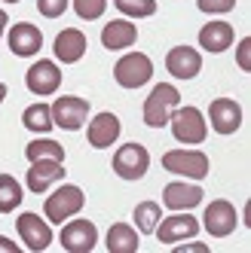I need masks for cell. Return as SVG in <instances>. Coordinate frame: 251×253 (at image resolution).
Here are the masks:
<instances>
[{"mask_svg":"<svg viewBox=\"0 0 251 253\" xmlns=\"http://www.w3.org/2000/svg\"><path fill=\"white\" fill-rule=\"evenodd\" d=\"M178 104H181V92H178L172 83L153 85V92L144 101V125L147 128H163V125H169V116Z\"/></svg>","mask_w":251,"mask_h":253,"instance_id":"6da1fadb","label":"cell"},{"mask_svg":"<svg viewBox=\"0 0 251 253\" xmlns=\"http://www.w3.org/2000/svg\"><path fill=\"white\" fill-rule=\"evenodd\" d=\"M83 205H86L83 189H80V186L64 183V186H59L56 192L46 198L43 211H46V220H49L52 226H62V223H64V220H70L74 213H80V208H83Z\"/></svg>","mask_w":251,"mask_h":253,"instance_id":"7a4b0ae2","label":"cell"},{"mask_svg":"<svg viewBox=\"0 0 251 253\" xmlns=\"http://www.w3.org/2000/svg\"><path fill=\"white\" fill-rule=\"evenodd\" d=\"M150 77H153V61L144 52H129L114 64V80L123 88H141L144 83H150Z\"/></svg>","mask_w":251,"mask_h":253,"instance_id":"3957f363","label":"cell"},{"mask_svg":"<svg viewBox=\"0 0 251 253\" xmlns=\"http://www.w3.org/2000/svg\"><path fill=\"white\" fill-rule=\"evenodd\" d=\"M169 122H172V134L181 143H187V147L190 143H202L205 134H208L205 119H202V113L196 110V107H181L178 104L172 110V116H169Z\"/></svg>","mask_w":251,"mask_h":253,"instance_id":"277c9868","label":"cell"},{"mask_svg":"<svg viewBox=\"0 0 251 253\" xmlns=\"http://www.w3.org/2000/svg\"><path fill=\"white\" fill-rule=\"evenodd\" d=\"M49 113H52V125H59L64 131H77L89 119V101L77 95H62L56 98V104H49Z\"/></svg>","mask_w":251,"mask_h":253,"instance_id":"5b68a950","label":"cell"},{"mask_svg":"<svg viewBox=\"0 0 251 253\" xmlns=\"http://www.w3.org/2000/svg\"><path fill=\"white\" fill-rule=\"evenodd\" d=\"M163 168L187 180H202L208 174V156L199 150H172L163 156Z\"/></svg>","mask_w":251,"mask_h":253,"instance_id":"8992f818","label":"cell"},{"mask_svg":"<svg viewBox=\"0 0 251 253\" xmlns=\"http://www.w3.org/2000/svg\"><path fill=\"white\" fill-rule=\"evenodd\" d=\"M150 168V156L141 143H123L114 153V174H120L123 180H141Z\"/></svg>","mask_w":251,"mask_h":253,"instance_id":"52a82bcc","label":"cell"},{"mask_svg":"<svg viewBox=\"0 0 251 253\" xmlns=\"http://www.w3.org/2000/svg\"><path fill=\"white\" fill-rule=\"evenodd\" d=\"M199 232V220H196L193 213H187V211H175L172 216H159V223H156V229H153V235L163 244H178V241H187V238H193V235Z\"/></svg>","mask_w":251,"mask_h":253,"instance_id":"ba28073f","label":"cell"},{"mask_svg":"<svg viewBox=\"0 0 251 253\" xmlns=\"http://www.w3.org/2000/svg\"><path fill=\"white\" fill-rule=\"evenodd\" d=\"M25 83H28L31 92L40 95V98H43V95H52V92H59V85H62V70H59L56 61L40 58V61H34V64L28 67Z\"/></svg>","mask_w":251,"mask_h":253,"instance_id":"9c48e42d","label":"cell"},{"mask_svg":"<svg viewBox=\"0 0 251 253\" xmlns=\"http://www.w3.org/2000/svg\"><path fill=\"white\" fill-rule=\"evenodd\" d=\"M236 208H233L230 202H224V198H218V202H211L205 208V216H202V226L205 232L211 235V238H227V235L236 229Z\"/></svg>","mask_w":251,"mask_h":253,"instance_id":"30bf717a","label":"cell"},{"mask_svg":"<svg viewBox=\"0 0 251 253\" xmlns=\"http://www.w3.org/2000/svg\"><path fill=\"white\" fill-rule=\"evenodd\" d=\"M6 40H9L12 55H19V58H31V55H37V52L43 49V34H40L37 25H31V22L12 25L9 34H6Z\"/></svg>","mask_w":251,"mask_h":253,"instance_id":"8fae6325","label":"cell"},{"mask_svg":"<svg viewBox=\"0 0 251 253\" xmlns=\"http://www.w3.org/2000/svg\"><path fill=\"white\" fill-rule=\"evenodd\" d=\"M15 229H19L25 247L34 250V253H40V250H46V247L52 244L49 220H40L37 213H22V216H19V223H15Z\"/></svg>","mask_w":251,"mask_h":253,"instance_id":"7c38bea8","label":"cell"},{"mask_svg":"<svg viewBox=\"0 0 251 253\" xmlns=\"http://www.w3.org/2000/svg\"><path fill=\"white\" fill-rule=\"evenodd\" d=\"M25 180H28V189L40 195V192H46L52 183L64 180V162H56V159H34Z\"/></svg>","mask_w":251,"mask_h":253,"instance_id":"4fadbf2b","label":"cell"},{"mask_svg":"<svg viewBox=\"0 0 251 253\" xmlns=\"http://www.w3.org/2000/svg\"><path fill=\"white\" fill-rule=\"evenodd\" d=\"M98 244V229L89 220H70L62 229V247L70 253H89Z\"/></svg>","mask_w":251,"mask_h":253,"instance_id":"5bb4252c","label":"cell"},{"mask_svg":"<svg viewBox=\"0 0 251 253\" xmlns=\"http://www.w3.org/2000/svg\"><path fill=\"white\" fill-rule=\"evenodd\" d=\"M208 119H211V128L218 134H233L242 125V107L233 98H218L208 107Z\"/></svg>","mask_w":251,"mask_h":253,"instance_id":"9a60e30c","label":"cell"},{"mask_svg":"<svg viewBox=\"0 0 251 253\" xmlns=\"http://www.w3.org/2000/svg\"><path fill=\"white\" fill-rule=\"evenodd\" d=\"M166 67L175 80H193V77H199V70H202V58H199V52L190 49V46H175L166 55Z\"/></svg>","mask_w":251,"mask_h":253,"instance_id":"2e32d148","label":"cell"},{"mask_svg":"<svg viewBox=\"0 0 251 253\" xmlns=\"http://www.w3.org/2000/svg\"><path fill=\"white\" fill-rule=\"evenodd\" d=\"M202 202V186L196 183H181V180H172L163 189V205L169 211H193Z\"/></svg>","mask_w":251,"mask_h":253,"instance_id":"e0dca14e","label":"cell"},{"mask_svg":"<svg viewBox=\"0 0 251 253\" xmlns=\"http://www.w3.org/2000/svg\"><path fill=\"white\" fill-rule=\"evenodd\" d=\"M86 137H89V147L107 150L120 137V119L114 113H95L92 122H89V128H86Z\"/></svg>","mask_w":251,"mask_h":253,"instance_id":"ac0fdd59","label":"cell"},{"mask_svg":"<svg viewBox=\"0 0 251 253\" xmlns=\"http://www.w3.org/2000/svg\"><path fill=\"white\" fill-rule=\"evenodd\" d=\"M52 52H56V58L62 64H74L86 55V34L77 31V28H64L59 31L56 43H52Z\"/></svg>","mask_w":251,"mask_h":253,"instance_id":"d6986e66","label":"cell"},{"mask_svg":"<svg viewBox=\"0 0 251 253\" xmlns=\"http://www.w3.org/2000/svg\"><path fill=\"white\" fill-rule=\"evenodd\" d=\"M135 40H138V28H135L129 19L107 22V25H104V31H101V43H104V49H114V52L129 49Z\"/></svg>","mask_w":251,"mask_h":253,"instance_id":"ffe728a7","label":"cell"},{"mask_svg":"<svg viewBox=\"0 0 251 253\" xmlns=\"http://www.w3.org/2000/svg\"><path fill=\"white\" fill-rule=\"evenodd\" d=\"M233 40H236V31H233V25H227V22H208L199 31V46L205 52H224V49L233 46Z\"/></svg>","mask_w":251,"mask_h":253,"instance_id":"44dd1931","label":"cell"},{"mask_svg":"<svg viewBox=\"0 0 251 253\" xmlns=\"http://www.w3.org/2000/svg\"><path fill=\"white\" fill-rule=\"evenodd\" d=\"M107 250L111 253H135L138 250V232L126 223H114L107 232Z\"/></svg>","mask_w":251,"mask_h":253,"instance_id":"7402d4cb","label":"cell"},{"mask_svg":"<svg viewBox=\"0 0 251 253\" xmlns=\"http://www.w3.org/2000/svg\"><path fill=\"white\" fill-rule=\"evenodd\" d=\"M22 125H25L28 131H37V134L52 131V113H49V104H31V107H25Z\"/></svg>","mask_w":251,"mask_h":253,"instance_id":"603a6c76","label":"cell"},{"mask_svg":"<svg viewBox=\"0 0 251 253\" xmlns=\"http://www.w3.org/2000/svg\"><path fill=\"white\" fill-rule=\"evenodd\" d=\"M25 156L34 162V159H56V162H64V147L59 140H52V137H37V140H31L28 147H25Z\"/></svg>","mask_w":251,"mask_h":253,"instance_id":"cb8c5ba5","label":"cell"},{"mask_svg":"<svg viewBox=\"0 0 251 253\" xmlns=\"http://www.w3.org/2000/svg\"><path fill=\"white\" fill-rule=\"evenodd\" d=\"M22 205V186L9 174H0V213H12Z\"/></svg>","mask_w":251,"mask_h":253,"instance_id":"d4e9b609","label":"cell"},{"mask_svg":"<svg viewBox=\"0 0 251 253\" xmlns=\"http://www.w3.org/2000/svg\"><path fill=\"white\" fill-rule=\"evenodd\" d=\"M159 216H163V208H159L156 202H141L135 208V226H138V232L150 235L156 229V223H159Z\"/></svg>","mask_w":251,"mask_h":253,"instance_id":"484cf974","label":"cell"},{"mask_svg":"<svg viewBox=\"0 0 251 253\" xmlns=\"http://www.w3.org/2000/svg\"><path fill=\"white\" fill-rule=\"evenodd\" d=\"M117 9L129 19H147L156 12V0H114Z\"/></svg>","mask_w":251,"mask_h":253,"instance_id":"4316f807","label":"cell"},{"mask_svg":"<svg viewBox=\"0 0 251 253\" xmlns=\"http://www.w3.org/2000/svg\"><path fill=\"white\" fill-rule=\"evenodd\" d=\"M104 6H107V0H74V12L80 15L83 22H95V19H101Z\"/></svg>","mask_w":251,"mask_h":253,"instance_id":"83f0119b","label":"cell"},{"mask_svg":"<svg viewBox=\"0 0 251 253\" xmlns=\"http://www.w3.org/2000/svg\"><path fill=\"white\" fill-rule=\"evenodd\" d=\"M196 3H199L202 12L218 15V12H230L233 6H236V0H196Z\"/></svg>","mask_w":251,"mask_h":253,"instance_id":"f1b7e54d","label":"cell"},{"mask_svg":"<svg viewBox=\"0 0 251 253\" xmlns=\"http://www.w3.org/2000/svg\"><path fill=\"white\" fill-rule=\"evenodd\" d=\"M37 9L46 15V19H59V15L67 9V0H37Z\"/></svg>","mask_w":251,"mask_h":253,"instance_id":"f546056e","label":"cell"},{"mask_svg":"<svg viewBox=\"0 0 251 253\" xmlns=\"http://www.w3.org/2000/svg\"><path fill=\"white\" fill-rule=\"evenodd\" d=\"M236 61H239V67L245 70V74L251 70V40H248V37H242V40H239V49H236Z\"/></svg>","mask_w":251,"mask_h":253,"instance_id":"4dcf8cb0","label":"cell"},{"mask_svg":"<svg viewBox=\"0 0 251 253\" xmlns=\"http://www.w3.org/2000/svg\"><path fill=\"white\" fill-rule=\"evenodd\" d=\"M175 253H208V247H205L202 241H190V244H184V247H178Z\"/></svg>","mask_w":251,"mask_h":253,"instance_id":"1f68e13d","label":"cell"},{"mask_svg":"<svg viewBox=\"0 0 251 253\" xmlns=\"http://www.w3.org/2000/svg\"><path fill=\"white\" fill-rule=\"evenodd\" d=\"M0 253H22V250L12 238H3V235H0Z\"/></svg>","mask_w":251,"mask_h":253,"instance_id":"d6a6232c","label":"cell"},{"mask_svg":"<svg viewBox=\"0 0 251 253\" xmlns=\"http://www.w3.org/2000/svg\"><path fill=\"white\" fill-rule=\"evenodd\" d=\"M3 31H6V12L0 9V37H3Z\"/></svg>","mask_w":251,"mask_h":253,"instance_id":"836d02e7","label":"cell"},{"mask_svg":"<svg viewBox=\"0 0 251 253\" xmlns=\"http://www.w3.org/2000/svg\"><path fill=\"white\" fill-rule=\"evenodd\" d=\"M3 98H6V85L0 83V104H3Z\"/></svg>","mask_w":251,"mask_h":253,"instance_id":"e575fe53","label":"cell"},{"mask_svg":"<svg viewBox=\"0 0 251 253\" xmlns=\"http://www.w3.org/2000/svg\"><path fill=\"white\" fill-rule=\"evenodd\" d=\"M3 3H19V0H3Z\"/></svg>","mask_w":251,"mask_h":253,"instance_id":"d590c367","label":"cell"}]
</instances>
